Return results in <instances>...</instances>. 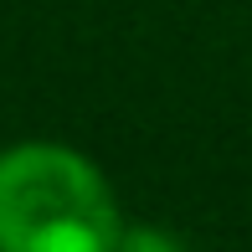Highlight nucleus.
<instances>
[{
  "instance_id": "f257e3e1",
  "label": "nucleus",
  "mask_w": 252,
  "mask_h": 252,
  "mask_svg": "<svg viewBox=\"0 0 252 252\" xmlns=\"http://www.w3.org/2000/svg\"><path fill=\"white\" fill-rule=\"evenodd\" d=\"M124 232L108 175L72 144L0 150V252H113Z\"/></svg>"
},
{
  "instance_id": "f03ea898",
  "label": "nucleus",
  "mask_w": 252,
  "mask_h": 252,
  "mask_svg": "<svg viewBox=\"0 0 252 252\" xmlns=\"http://www.w3.org/2000/svg\"><path fill=\"white\" fill-rule=\"evenodd\" d=\"M113 252H186L170 232H159V226H124Z\"/></svg>"
}]
</instances>
